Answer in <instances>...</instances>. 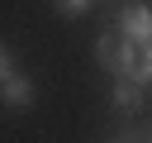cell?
I'll use <instances>...</instances> for the list:
<instances>
[{"label":"cell","mask_w":152,"mask_h":143,"mask_svg":"<svg viewBox=\"0 0 152 143\" xmlns=\"http://www.w3.org/2000/svg\"><path fill=\"white\" fill-rule=\"evenodd\" d=\"M95 57H100V67H104V72L128 76V72L138 67V43H128L119 29H104V33L95 38Z\"/></svg>","instance_id":"6da1fadb"},{"label":"cell","mask_w":152,"mask_h":143,"mask_svg":"<svg viewBox=\"0 0 152 143\" xmlns=\"http://www.w3.org/2000/svg\"><path fill=\"white\" fill-rule=\"evenodd\" d=\"M114 29H119L128 43H138V48H142V43L152 38V5H142V0H128V5L119 10V24H114Z\"/></svg>","instance_id":"7a4b0ae2"},{"label":"cell","mask_w":152,"mask_h":143,"mask_svg":"<svg viewBox=\"0 0 152 143\" xmlns=\"http://www.w3.org/2000/svg\"><path fill=\"white\" fill-rule=\"evenodd\" d=\"M0 105H5V110H28V105H33V81H28L24 72H10V76L0 81Z\"/></svg>","instance_id":"3957f363"},{"label":"cell","mask_w":152,"mask_h":143,"mask_svg":"<svg viewBox=\"0 0 152 143\" xmlns=\"http://www.w3.org/2000/svg\"><path fill=\"white\" fill-rule=\"evenodd\" d=\"M109 100H114V110L133 114V110H142V86H138L133 76H114V91H109Z\"/></svg>","instance_id":"277c9868"},{"label":"cell","mask_w":152,"mask_h":143,"mask_svg":"<svg viewBox=\"0 0 152 143\" xmlns=\"http://www.w3.org/2000/svg\"><path fill=\"white\" fill-rule=\"evenodd\" d=\"M128 76H133L138 86H152V38H147V43L138 48V67H133Z\"/></svg>","instance_id":"5b68a950"},{"label":"cell","mask_w":152,"mask_h":143,"mask_svg":"<svg viewBox=\"0 0 152 143\" xmlns=\"http://www.w3.org/2000/svg\"><path fill=\"white\" fill-rule=\"evenodd\" d=\"M52 5H57V14H66V19H76V14H86V10L95 5V0H52Z\"/></svg>","instance_id":"8992f818"},{"label":"cell","mask_w":152,"mask_h":143,"mask_svg":"<svg viewBox=\"0 0 152 143\" xmlns=\"http://www.w3.org/2000/svg\"><path fill=\"white\" fill-rule=\"evenodd\" d=\"M10 72H14V52H10V48H5V43H0V81H5V76H10Z\"/></svg>","instance_id":"52a82bcc"},{"label":"cell","mask_w":152,"mask_h":143,"mask_svg":"<svg viewBox=\"0 0 152 143\" xmlns=\"http://www.w3.org/2000/svg\"><path fill=\"white\" fill-rule=\"evenodd\" d=\"M95 5H109V10H119V0H95Z\"/></svg>","instance_id":"ba28073f"},{"label":"cell","mask_w":152,"mask_h":143,"mask_svg":"<svg viewBox=\"0 0 152 143\" xmlns=\"http://www.w3.org/2000/svg\"><path fill=\"white\" fill-rule=\"evenodd\" d=\"M109 143H133V133H124V138H109Z\"/></svg>","instance_id":"9c48e42d"},{"label":"cell","mask_w":152,"mask_h":143,"mask_svg":"<svg viewBox=\"0 0 152 143\" xmlns=\"http://www.w3.org/2000/svg\"><path fill=\"white\" fill-rule=\"evenodd\" d=\"M147 143H152V133H147Z\"/></svg>","instance_id":"30bf717a"}]
</instances>
